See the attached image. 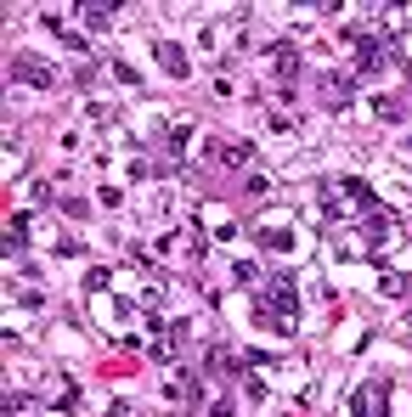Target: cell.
<instances>
[{"instance_id":"6da1fadb","label":"cell","mask_w":412,"mask_h":417,"mask_svg":"<svg viewBox=\"0 0 412 417\" xmlns=\"http://www.w3.org/2000/svg\"><path fill=\"white\" fill-rule=\"evenodd\" d=\"M265 299H271L265 310H277V316L294 327V316H300V293H294V282H288V276H271V282H265Z\"/></svg>"},{"instance_id":"7a4b0ae2","label":"cell","mask_w":412,"mask_h":417,"mask_svg":"<svg viewBox=\"0 0 412 417\" xmlns=\"http://www.w3.org/2000/svg\"><path fill=\"white\" fill-rule=\"evenodd\" d=\"M384 395H390V384H361V389L350 395V417H379Z\"/></svg>"},{"instance_id":"3957f363","label":"cell","mask_w":412,"mask_h":417,"mask_svg":"<svg viewBox=\"0 0 412 417\" xmlns=\"http://www.w3.org/2000/svg\"><path fill=\"white\" fill-rule=\"evenodd\" d=\"M11 74H17V80H23V85H40V90H46V85H57V74H51L46 63H23V57L11 63Z\"/></svg>"},{"instance_id":"277c9868","label":"cell","mask_w":412,"mask_h":417,"mask_svg":"<svg viewBox=\"0 0 412 417\" xmlns=\"http://www.w3.org/2000/svg\"><path fill=\"white\" fill-rule=\"evenodd\" d=\"M159 63H164V74H169V80H186V57H181V45L159 40Z\"/></svg>"},{"instance_id":"5b68a950","label":"cell","mask_w":412,"mask_h":417,"mask_svg":"<svg viewBox=\"0 0 412 417\" xmlns=\"http://www.w3.org/2000/svg\"><path fill=\"white\" fill-rule=\"evenodd\" d=\"M271 57H277V74H282V80H294V74H300V63H294V51H288V45H277Z\"/></svg>"},{"instance_id":"8992f818","label":"cell","mask_w":412,"mask_h":417,"mask_svg":"<svg viewBox=\"0 0 412 417\" xmlns=\"http://www.w3.org/2000/svg\"><path fill=\"white\" fill-rule=\"evenodd\" d=\"M260 237H265V249H277V254H282V249H288V243H294L288 232H260Z\"/></svg>"}]
</instances>
